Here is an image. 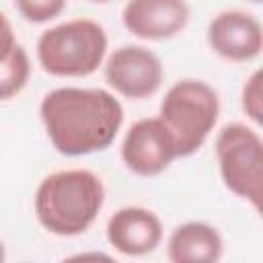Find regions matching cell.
I'll list each match as a JSON object with an SVG mask.
<instances>
[{"label": "cell", "mask_w": 263, "mask_h": 263, "mask_svg": "<svg viewBox=\"0 0 263 263\" xmlns=\"http://www.w3.org/2000/svg\"><path fill=\"white\" fill-rule=\"evenodd\" d=\"M39 113L53 148L66 156L109 148L123 123L119 101L103 88H55L43 97Z\"/></svg>", "instance_id": "6da1fadb"}, {"label": "cell", "mask_w": 263, "mask_h": 263, "mask_svg": "<svg viewBox=\"0 0 263 263\" xmlns=\"http://www.w3.org/2000/svg\"><path fill=\"white\" fill-rule=\"evenodd\" d=\"M105 201L101 179L84 168L58 171L45 177L35 195V214L45 230L76 236L88 230Z\"/></svg>", "instance_id": "7a4b0ae2"}, {"label": "cell", "mask_w": 263, "mask_h": 263, "mask_svg": "<svg viewBox=\"0 0 263 263\" xmlns=\"http://www.w3.org/2000/svg\"><path fill=\"white\" fill-rule=\"evenodd\" d=\"M218 113V95L201 80H179L166 90L160 103V119L175 140L177 156H191L203 146Z\"/></svg>", "instance_id": "3957f363"}, {"label": "cell", "mask_w": 263, "mask_h": 263, "mask_svg": "<svg viewBox=\"0 0 263 263\" xmlns=\"http://www.w3.org/2000/svg\"><path fill=\"white\" fill-rule=\"evenodd\" d=\"M107 51L103 27L88 18H76L43 31L37 41L41 68L51 76H88Z\"/></svg>", "instance_id": "277c9868"}, {"label": "cell", "mask_w": 263, "mask_h": 263, "mask_svg": "<svg viewBox=\"0 0 263 263\" xmlns=\"http://www.w3.org/2000/svg\"><path fill=\"white\" fill-rule=\"evenodd\" d=\"M216 154L224 185L259 210L263 195V144L257 132L242 123L226 125L216 140Z\"/></svg>", "instance_id": "5b68a950"}, {"label": "cell", "mask_w": 263, "mask_h": 263, "mask_svg": "<svg viewBox=\"0 0 263 263\" xmlns=\"http://www.w3.org/2000/svg\"><path fill=\"white\" fill-rule=\"evenodd\" d=\"M121 158L140 177L160 175L177 158V146L160 117L136 121L121 144Z\"/></svg>", "instance_id": "8992f818"}, {"label": "cell", "mask_w": 263, "mask_h": 263, "mask_svg": "<svg viewBox=\"0 0 263 263\" xmlns=\"http://www.w3.org/2000/svg\"><path fill=\"white\" fill-rule=\"evenodd\" d=\"M105 80L127 99H146L162 84V64L156 53L142 45H123L109 55Z\"/></svg>", "instance_id": "52a82bcc"}, {"label": "cell", "mask_w": 263, "mask_h": 263, "mask_svg": "<svg viewBox=\"0 0 263 263\" xmlns=\"http://www.w3.org/2000/svg\"><path fill=\"white\" fill-rule=\"evenodd\" d=\"M125 29L150 41L175 37L189 21V6L185 0H129L123 8Z\"/></svg>", "instance_id": "ba28073f"}, {"label": "cell", "mask_w": 263, "mask_h": 263, "mask_svg": "<svg viewBox=\"0 0 263 263\" xmlns=\"http://www.w3.org/2000/svg\"><path fill=\"white\" fill-rule=\"evenodd\" d=\"M208 41L218 55L232 62H247L259 55L263 33L255 16L242 10H226L212 18Z\"/></svg>", "instance_id": "9c48e42d"}, {"label": "cell", "mask_w": 263, "mask_h": 263, "mask_svg": "<svg viewBox=\"0 0 263 263\" xmlns=\"http://www.w3.org/2000/svg\"><path fill=\"white\" fill-rule=\"evenodd\" d=\"M107 240L123 255H148L162 240V224L146 208H121L107 222Z\"/></svg>", "instance_id": "30bf717a"}, {"label": "cell", "mask_w": 263, "mask_h": 263, "mask_svg": "<svg viewBox=\"0 0 263 263\" xmlns=\"http://www.w3.org/2000/svg\"><path fill=\"white\" fill-rule=\"evenodd\" d=\"M166 257L173 263H214L222 257V236L210 224L185 222L173 230Z\"/></svg>", "instance_id": "8fae6325"}, {"label": "cell", "mask_w": 263, "mask_h": 263, "mask_svg": "<svg viewBox=\"0 0 263 263\" xmlns=\"http://www.w3.org/2000/svg\"><path fill=\"white\" fill-rule=\"evenodd\" d=\"M31 66L23 45H16L0 60V101L21 92L29 80Z\"/></svg>", "instance_id": "7c38bea8"}, {"label": "cell", "mask_w": 263, "mask_h": 263, "mask_svg": "<svg viewBox=\"0 0 263 263\" xmlns=\"http://www.w3.org/2000/svg\"><path fill=\"white\" fill-rule=\"evenodd\" d=\"M14 4L29 23H47L64 10L66 0H14Z\"/></svg>", "instance_id": "4fadbf2b"}, {"label": "cell", "mask_w": 263, "mask_h": 263, "mask_svg": "<svg viewBox=\"0 0 263 263\" xmlns=\"http://www.w3.org/2000/svg\"><path fill=\"white\" fill-rule=\"evenodd\" d=\"M242 109L257 123L261 121V72H255L242 88Z\"/></svg>", "instance_id": "5bb4252c"}, {"label": "cell", "mask_w": 263, "mask_h": 263, "mask_svg": "<svg viewBox=\"0 0 263 263\" xmlns=\"http://www.w3.org/2000/svg\"><path fill=\"white\" fill-rule=\"evenodd\" d=\"M14 47V33L8 23V18L0 12V60Z\"/></svg>", "instance_id": "9a60e30c"}, {"label": "cell", "mask_w": 263, "mask_h": 263, "mask_svg": "<svg viewBox=\"0 0 263 263\" xmlns=\"http://www.w3.org/2000/svg\"><path fill=\"white\" fill-rule=\"evenodd\" d=\"M4 257H6V255H4V245H2V242H0V263H2V261H4Z\"/></svg>", "instance_id": "2e32d148"}, {"label": "cell", "mask_w": 263, "mask_h": 263, "mask_svg": "<svg viewBox=\"0 0 263 263\" xmlns=\"http://www.w3.org/2000/svg\"><path fill=\"white\" fill-rule=\"evenodd\" d=\"M92 2H107V0H92Z\"/></svg>", "instance_id": "e0dca14e"}, {"label": "cell", "mask_w": 263, "mask_h": 263, "mask_svg": "<svg viewBox=\"0 0 263 263\" xmlns=\"http://www.w3.org/2000/svg\"><path fill=\"white\" fill-rule=\"evenodd\" d=\"M251 2H261V0H251Z\"/></svg>", "instance_id": "ac0fdd59"}]
</instances>
